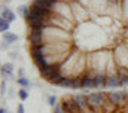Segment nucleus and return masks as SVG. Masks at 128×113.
I'll return each instance as SVG.
<instances>
[{
  "mask_svg": "<svg viewBox=\"0 0 128 113\" xmlns=\"http://www.w3.org/2000/svg\"><path fill=\"white\" fill-rule=\"evenodd\" d=\"M61 106H63L66 113H82L84 112L79 107V104L74 100V97H64L63 100H61Z\"/></svg>",
  "mask_w": 128,
  "mask_h": 113,
  "instance_id": "f257e3e1",
  "label": "nucleus"
},
{
  "mask_svg": "<svg viewBox=\"0 0 128 113\" xmlns=\"http://www.w3.org/2000/svg\"><path fill=\"white\" fill-rule=\"evenodd\" d=\"M107 101V94L106 92H94L86 95V103L88 106H101Z\"/></svg>",
  "mask_w": 128,
  "mask_h": 113,
  "instance_id": "f03ea898",
  "label": "nucleus"
},
{
  "mask_svg": "<svg viewBox=\"0 0 128 113\" xmlns=\"http://www.w3.org/2000/svg\"><path fill=\"white\" fill-rule=\"evenodd\" d=\"M39 70H40V74L45 79H49V78H52L54 74H57L60 72V64H48V66H45Z\"/></svg>",
  "mask_w": 128,
  "mask_h": 113,
  "instance_id": "7ed1b4c3",
  "label": "nucleus"
},
{
  "mask_svg": "<svg viewBox=\"0 0 128 113\" xmlns=\"http://www.w3.org/2000/svg\"><path fill=\"white\" fill-rule=\"evenodd\" d=\"M107 97H109V100H110L115 106H118L119 109H121L124 104H127V103H125V97H124V91H122V92H113V91H110V92H107Z\"/></svg>",
  "mask_w": 128,
  "mask_h": 113,
  "instance_id": "20e7f679",
  "label": "nucleus"
},
{
  "mask_svg": "<svg viewBox=\"0 0 128 113\" xmlns=\"http://www.w3.org/2000/svg\"><path fill=\"white\" fill-rule=\"evenodd\" d=\"M43 30L45 28H32L30 30V34H28V39L32 42V45H42V37H43Z\"/></svg>",
  "mask_w": 128,
  "mask_h": 113,
  "instance_id": "39448f33",
  "label": "nucleus"
},
{
  "mask_svg": "<svg viewBox=\"0 0 128 113\" xmlns=\"http://www.w3.org/2000/svg\"><path fill=\"white\" fill-rule=\"evenodd\" d=\"M96 86V79L92 74H86L82 78V84H80V88L84 89H88V88H94Z\"/></svg>",
  "mask_w": 128,
  "mask_h": 113,
  "instance_id": "423d86ee",
  "label": "nucleus"
},
{
  "mask_svg": "<svg viewBox=\"0 0 128 113\" xmlns=\"http://www.w3.org/2000/svg\"><path fill=\"white\" fill-rule=\"evenodd\" d=\"M106 86H110V88H116V86H122L121 85V79L119 76H109L107 80H106Z\"/></svg>",
  "mask_w": 128,
  "mask_h": 113,
  "instance_id": "0eeeda50",
  "label": "nucleus"
},
{
  "mask_svg": "<svg viewBox=\"0 0 128 113\" xmlns=\"http://www.w3.org/2000/svg\"><path fill=\"white\" fill-rule=\"evenodd\" d=\"M2 18L6 20V21H9V22H12V21H15V14H14L10 9H4V10L2 12Z\"/></svg>",
  "mask_w": 128,
  "mask_h": 113,
  "instance_id": "6e6552de",
  "label": "nucleus"
},
{
  "mask_svg": "<svg viewBox=\"0 0 128 113\" xmlns=\"http://www.w3.org/2000/svg\"><path fill=\"white\" fill-rule=\"evenodd\" d=\"M94 79H96V86H106V80H107V78H106L104 74L97 73L96 76H94Z\"/></svg>",
  "mask_w": 128,
  "mask_h": 113,
  "instance_id": "1a4fd4ad",
  "label": "nucleus"
},
{
  "mask_svg": "<svg viewBox=\"0 0 128 113\" xmlns=\"http://www.w3.org/2000/svg\"><path fill=\"white\" fill-rule=\"evenodd\" d=\"M63 79H64L63 73H61V72H58L57 74H54V76H52V78H49L48 80H49L51 84H54V85H60L61 82H63Z\"/></svg>",
  "mask_w": 128,
  "mask_h": 113,
  "instance_id": "9d476101",
  "label": "nucleus"
},
{
  "mask_svg": "<svg viewBox=\"0 0 128 113\" xmlns=\"http://www.w3.org/2000/svg\"><path fill=\"white\" fill-rule=\"evenodd\" d=\"M3 39H4V42H8V43H12V42H16L18 40V36L16 34H14V33H4L3 34Z\"/></svg>",
  "mask_w": 128,
  "mask_h": 113,
  "instance_id": "9b49d317",
  "label": "nucleus"
},
{
  "mask_svg": "<svg viewBox=\"0 0 128 113\" xmlns=\"http://www.w3.org/2000/svg\"><path fill=\"white\" fill-rule=\"evenodd\" d=\"M12 72H14V67H12V64H3L2 66V74L3 76H9V74H12Z\"/></svg>",
  "mask_w": 128,
  "mask_h": 113,
  "instance_id": "f8f14e48",
  "label": "nucleus"
},
{
  "mask_svg": "<svg viewBox=\"0 0 128 113\" xmlns=\"http://www.w3.org/2000/svg\"><path fill=\"white\" fill-rule=\"evenodd\" d=\"M8 30H9V21H6V20H0V31L4 34V33H8Z\"/></svg>",
  "mask_w": 128,
  "mask_h": 113,
  "instance_id": "ddd939ff",
  "label": "nucleus"
},
{
  "mask_svg": "<svg viewBox=\"0 0 128 113\" xmlns=\"http://www.w3.org/2000/svg\"><path fill=\"white\" fill-rule=\"evenodd\" d=\"M28 10H30V9H28L26 4H22V6H20V8H18V12H20V14H21L24 18H27V15H28Z\"/></svg>",
  "mask_w": 128,
  "mask_h": 113,
  "instance_id": "4468645a",
  "label": "nucleus"
},
{
  "mask_svg": "<svg viewBox=\"0 0 128 113\" xmlns=\"http://www.w3.org/2000/svg\"><path fill=\"white\" fill-rule=\"evenodd\" d=\"M60 86H68V88H72V78H64L63 82L60 84Z\"/></svg>",
  "mask_w": 128,
  "mask_h": 113,
  "instance_id": "2eb2a0df",
  "label": "nucleus"
},
{
  "mask_svg": "<svg viewBox=\"0 0 128 113\" xmlns=\"http://www.w3.org/2000/svg\"><path fill=\"white\" fill-rule=\"evenodd\" d=\"M18 84L22 85V86H28V85H30V82H28L26 78H18Z\"/></svg>",
  "mask_w": 128,
  "mask_h": 113,
  "instance_id": "dca6fc26",
  "label": "nucleus"
},
{
  "mask_svg": "<svg viewBox=\"0 0 128 113\" xmlns=\"http://www.w3.org/2000/svg\"><path fill=\"white\" fill-rule=\"evenodd\" d=\"M18 94H20L21 100H26V98L28 97V94H27V91H26V89H20V92H18Z\"/></svg>",
  "mask_w": 128,
  "mask_h": 113,
  "instance_id": "f3484780",
  "label": "nucleus"
},
{
  "mask_svg": "<svg viewBox=\"0 0 128 113\" xmlns=\"http://www.w3.org/2000/svg\"><path fill=\"white\" fill-rule=\"evenodd\" d=\"M48 103H49V106L55 107V106H57V98H55V97H49V98H48Z\"/></svg>",
  "mask_w": 128,
  "mask_h": 113,
  "instance_id": "a211bd4d",
  "label": "nucleus"
},
{
  "mask_svg": "<svg viewBox=\"0 0 128 113\" xmlns=\"http://www.w3.org/2000/svg\"><path fill=\"white\" fill-rule=\"evenodd\" d=\"M54 113H66V112H64V109H63V106H61V104H57Z\"/></svg>",
  "mask_w": 128,
  "mask_h": 113,
  "instance_id": "6ab92c4d",
  "label": "nucleus"
},
{
  "mask_svg": "<svg viewBox=\"0 0 128 113\" xmlns=\"http://www.w3.org/2000/svg\"><path fill=\"white\" fill-rule=\"evenodd\" d=\"M18 113H24V106L22 104H18Z\"/></svg>",
  "mask_w": 128,
  "mask_h": 113,
  "instance_id": "aec40b11",
  "label": "nucleus"
},
{
  "mask_svg": "<svg viewBox=\"0 0 128 113\" xmlns=\"http://www.w3.org/2000/svg\"><path fill=\"white\" fill-rule=\"evenodd\" d=\"M4 89H6V84L2 82V92H4Z\"/></svg>",
  "mask_w": 128,
  "mask_h": 113,
  "instance_id": "412c9836",
  "label": "nucleus"
},
{
  "mask_svg": "<svg viewBox=\"0 0 128 113\" xmlns=\"http://www.w3.org/2000/svg\"><path fill=\"white\" fill-rule=\"evenodd\" d=\"M0 113H8V112H6L4 109H0Z\"/></svg>",
  "mask_w": 128,
  "mask_h": 113,
  "instance_id": "4be33fe9",
  "label": "nucleus"
},
{
  "mask_svg": "<svg viewBox=\"0 0 128 113\" xmlns=\"http://www.w3.org/2000/svg\"><path fill=\"white\" fill-rule=\"evenodd\" d=\"M58 2H61V0H58Z\"/></svg>",
  "mask_w": 128,
  "mask_h": 113,
  "instance_id": "5701e85b",
  "label": "nucleus"
}]
</instances>
